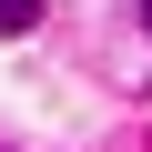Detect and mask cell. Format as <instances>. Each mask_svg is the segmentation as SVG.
Masks as SVG:
<instances>
[{"label": "cell", "mask_w": 152, "mask_h": 152, "mask_svg": "<svg viewBox=\"0 0 152 152\" xmlns=\"http://www.w3.org/2000/svg\"><path fill=\"white\" fill-rule=\"evenodd\" d=\"M31 20H41V0H0V41H20Z\"/></svg>", "instance_id": "1"}]
</instances>
